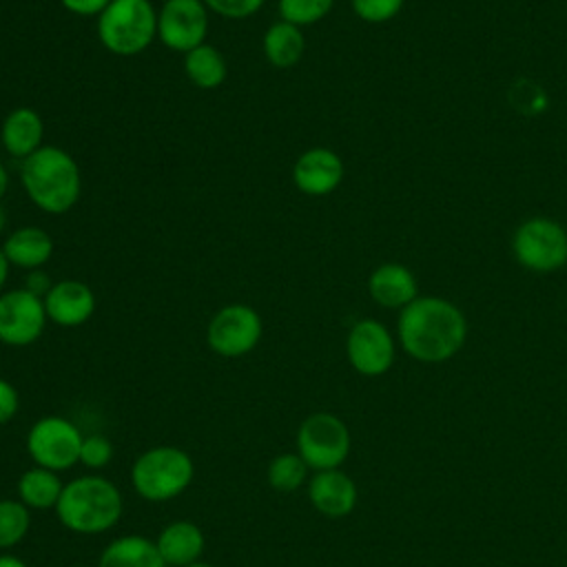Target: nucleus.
<instances>
[{
    "mask_svg": "<svg viewBox=\"0 0 567 567\" xmlns=\"http://www.w3.org/2000/svg\"><path fill=\"white\" fill-rule=\"evenodd\" d=\"M20 182L27 197L49 215L69 213L82 193V175L75 157L53 144H44L22 159Z\"/></svg>",
    "mask_w": 567,
    "mask_h": 567,
    "instance_id": "obj_3",
    "label": "nucleus"
},
{
    "mask_svg": "<svg viewBox=\"0 0 567 567\" xmlns=\"http://www.w3.org/2000/svg\"><path fill=\"white\" fill-rule=\"evenodd\" d=\"M7 188H9V173H7L4 164L0 162V199L7 195Z\"/></svg>",
    "mask_w": 567,
    "mask_h": 567,
    "instance_id": "obj_35",
    "label": "nucleus"
},
{
    "mask_svg": "<svg viewBox=\"0 0 567 567\" xmlns=\"http://www.w3.org/2000/svg\"><path fill=\"white\" fill-rule=\"evenodd\" d=\"M2 146L9 155L27 159L44 146V122L31 106H18L7 113L0 128Z\"/></svg>",
    "mask_w": 567,
    "mask_h": 567,
    "instance_id": "obj_18",
    "label": "nucleus"
},
{
    "mask_svg": "<svg viewBox=\"0 0 567 567\" xmlns=\"http://www.w3.org/2000/svg\"><path fill=\"white\" fill-rule=\"evenodd\" d=\"M24 288L38 297L44 299V295L53 288V281L49 279L47 272H42L40 268L38 270H29L27 277H24Z\"/></svg>",
    "mask_w": 567,
    "mask_h": 567,
    "instance_id": "obj_32",
    "label": "nucleus"
},
{
    "mask_svg": "<svg viewBox=\"0 0 567 567\" xmlns=\"http://www.w3.org/2000/svg\"><path fill=\"white\" fill-rule=\"evenodd\" d=\"M44 299L27 288L0 292V341L11 348L35 343L47 328Z\"/></svg>",
    "mask_w": 567,
    "mask_h": 567,
    "instance_id": "obj_10",
    "label": "nucleus"
},
{
    "mask_svg": "<svg viewBox=\"0 0 567 567\" xmlns=\"http://www.w3.org/2000/svg\"><path fill=\"white\" fill-rule=\"evenodd\" d=\"M18 410H20V394H18V388H16L11 381H7V379L0 377V425L13 421L16 414H18Z\"/></svg>",
    "mask_w": 567,
    "mask_h": 567,
    "instance_id": "obj_30",
    "label": "nucleus"
},
{
    "mask_svg": "<svg viewBox=\"0 0 567 567\" xmlns=\"http://www.w3.org/2000/svg\"><path fill=\"white\" fill-rule=\"evenodd\" d=\"M115 447L104 434H89L80 447V463L89 470H102L113 461Z\"/></svg>",
    "mask_w": 567,
    "mask_h": 567,
    "instance_id": "obj_27",
    "label": "nucleus"
},
{
    "mask_svg": "<svg viewBox=\"0 0 567 567\" xmlns=\"http://www.w3.org/2000/svg\"><path fill=\"white\" fill-rule=\"evenodd\" d=\"M343 159L326 146H312L303 151L292 166L295 186L312 197L330 195L343 179Z\"/></svg>",
    "mask_w": 567,
    "mask_h": 567,
    "instance_id": "obj_13",
    "label": "nucleus"
},
{
    "mask_svg": "<svg viewBox=\"0 0 567 567\" xmlns=\"http://www.w3.org/2000/svg\"><path fill=\"white\" fill-rule=\"evenodd\" d=\"M195 478L190 454L177 445H153L131 465V483L140 498L166 503L184 494Z\"/></svg>",
    "mask_w": 567,
    "mask_h": 567,
    "instance_id": "obj_4",
    "label": "nucleus"
},
{
    "mask_svg": "<svg viewBox=\"0 0 567 567\" xmlns=\"http://www.w3.org/2000/svg\"><path fill=\"white\" fill-rule=\"evenodd\" d=\"M350 447V430L346 421L332 412H312L297 427V454L312 472L341 467Z\"/></svg>",
    "mask_w": 567,
    "mask_h": 567,
    "instance_id": "obj_6",
    "label": "nucleus"
},
{
    "mask_svg": "<svg viewBox=\"0 0 567 567\" xmlns=\"http://www.w3.org/2000/svg\"><path fill=\"white\" fill-rule=\"evenodd\" d=\"M62 478L58 472L33 465L24 470L16 483L18 501H22L29 509H55L62 494Z\"/></svg>",
    "mask_w": 567,
    "mask_h": 567,
    "instance_id": "obj_22",
    "label": "nucleus"
},
{
    "mask_svg": "<svg viewBox=\"0 0 567 567\" xmlns=\"http://www.w3.org/2000/svg\"><path fill=\"white\" fill-rule=\"evenodd\" d=\"M208 35V9L204 0H164L157 11V38L171 51L188 53Z\"/></svg>",
    "mask_w": 567,
    "mask_h": 567,
    "instance_id": "obj_11",
    "label": "nucleus"
},
{
    "mask_svg": "<svg viewBox=\"0 0 567 567\" xmlns=\"http://www.w3.org/2000/svg\"><path fill=\"white\" fill-rule=\"evenodd\" d=\"M264 2L266 0H204L208 11L230 18V20H241V18L255 16L264 7Z\"/></svg>",
    "mask_w": 567,
    "mask_h": 567,
    "instance_id": "obj_29",
    "label": "nucleus"
},
{
    "mask_svg": "<svg viewBox=\"0 0 567 567\" xmlns=\"http://www.w3.org/2000/svg\"><path fill=\"white\" fill-rule=\"evenodd\" d=\"M53 512L64 529L82 536H95L120 523L124 514V498L111 478L84 474L64 483Z\"/></svg>",
    "mask_w": 567,
    "mask_h": 567,
    "instance_id": "obj_2",
    "label": "nucleus"
},
{
    "mask_svg": "<svg viewBox=\"0 0 567 567\" xmlns=\"http://www.w3.org/2000/svg\"><path fill=\"white\" fill-rule=\"evenodd\" d=\"M0 567H29V565L11 551H0Z\"/></svg>",
    "mask_w": 567,
    "mask_h": 567,
    "instance_id": "obj_33",
    "label": "nucleus"
},
{
    "mask_svg": "<svg viewBox=\"0 0 567 567\" xmlns=\"http://www.w3.org/2000/svg\"><path fill=\"white\" fill-rule=\"evenodd\" d=\"M396 337L414 361L443 363L465 346L467 319L450 299L425 295L399 310Z\"/></svg>",
    "mask_w": 567,
    "mask_h": 567,
    "instance_id": "obj_1",
    "label": "nucleus"
},
{
    "mask_svg": "<svg viewBox=\"0 0 567 567\" xmlns=\"http://www.w3.org/2000/svg\"><path fill=\"white\" fill-rule=\"evenodd\" d=\"M82 441H84V434L73 421L58 414H49L33 421L24 443L33 465H40L60 474L80 463Z\"/></svg>",
    "mask_w": 567,
    "mask_h": 567,
    "instance_id": "obj_7",
    "label": "nucleus"
},
{
    "mask_svg": "<svg viewBox=\"0 0 567 567\" xmlns=\"http://www.w3.org/2000/svg\"><path fill=\"white\" fill-rule=\"evenodd\" d=\"M261 332L264 321L252 306L228 303L210 317L206 328V343L215 354L224 359H237L257 348Z\"/></svg>",
    "mask_w": 567,
    "mask_h": 567,
    "instance_id": "obj_9",
    "label": "nucleus"
},
{
    "mask_svg": "<svg viewBox=\"0 0 567 567\" xmlns=\"http://www.w3.org/2000/svg\"><path fill=\"white\" fill-rule=\"evenodd\" d=\"M261 44L264 55L272 66L290 69L301 60L306 51V35L301 27L286 20H277L266 29Z\"/></svg>",
    "mask_w": 567,
    "mask_h": 567,
    "instance_id": "obj_21",
    "label": "nucleus"
},
{
    "mask_svg": "<svg viewBox=\"0 0 567 567\" xmlns=\"http://www.w3.org/2000/svg\"><path fill=\"white\" fill-rule=\"evenodd\" d=\"M155 545L166 567H186L202 558L206 538L197 523L173 520L159 529Z\"/></svg>",
    "mask_w": 567,
    "mask_h": 567,
    "instance_id": "obj_16",
    "label": "nucleus"
},
{
    "mask_svg": "<svg viewBox=\"0 0 567 567\" xmlns=\"http://www.w3.org/2000/svg\"><path fill=\"white\" fill-rule=\"evenodd\" d=\"M95 292L80 279L55 281L44 295V310L49 321L62 328H78L95 312Z\"/></svg>",
    "mask_w": 567,
    "mask_h": 567,
    "instance_id": "obj_15",
    "label": "nucleus"
},
{
    "mask_svg": "<svg viewBox=\"0 0 567 567\" xmlns=\"http://www.w3.org/2000/svg\"><path fill=\"white\" fill-rule=\"evenodd\" d=\"M334 0H277V9L281 20L292 22L297 27H308L326 18L332 9Z\"/></svg>",
    "mask_w": 567,
    "mask_h": 567,
    "instance_id": "obj_26",
    "label": "nucleus"
},
{
    "mask_svg": "<svg viewBox=\"0 0 567 567\" xmlns=\"http://www.w3.org/2000/svg\"><path fill=\"white\" fill-rule=\"evenodd\" d=\"M7 228V213H4V208L0 206V233Z\"/></svg>",
    "mask_w": 567,
    "mask_h": 567,
    "instance_id": "obj_36",
    "label": "nucleus"
},
{
    "mask_svg": "<svg viewBox=\"0 0 567 567\" xmlns=\"http://www.w3.org/2000/svg\"><path fill=\"white\" fill-rule=\"evenodd\" d=\"M368 292L379 306L401 310L419 297V286L408 266L381 264L368 277Z\"/></svg>",
    "mask_w": 567,
    "mask_h": 567,
    "instance_id": "obj_17",
    "label": "nucleus"
},
{
    "mask_svg": "<svg viewBox=\"0 0 567 567\" xmlns=\"http://www.w3.org/2000/svg\"><path fill=\"white\" fill-rule=\"evenodd\" d=\"M310 467L297 452H281L270 458L266 467V481L277 492H295L308 483Z\"/></svg>",
    "mask_w": 567,
    "mask_h": 567,
    "instance_id": "obj_24",
    "label": "nucleus"
},
{
    "mask_svg": "<svg viewBox=\"0 0 567 567\" xmlns=\"http://www.w3.org/2000/svg\"><path fill=\"white\" fill-rule=\"evenodd\" d=\"M2 252L7 261L22 270L42 268L53 255V239L44 228L20 226L7 235L2 241Z\"/></svg>",
    "mask_w": 567,
    "mask_h": 567,
    "instance_id": "obj_19",
    "label": "nucleus"
},
{
    "mask_svg": "<svg viewBox=\"0 0 567 567\" xmlns=\"http://www.w3.org/2000/svg\"><path fill=\"white\" fill-rule=\"evenodd\" d=\"M97 567H166V563L155 540L142 534H124L100 551Z\"/></svg>",
    "mask_w": 567,
    "mask_h": 567,
    "instance_id": "obj_20",
    "label": "nucleus"
},
{
    "mask_svg": "<svg viewBox=\"0 0 567 567\" xmlns=\"http://www.w3.org/2000/svg\"><path fill=\"white\" fill-rule=\"evenodd\" d=\"M516 261L532 272H551L567 264V230L549 217H529L512 235Z\"/></svg>",
    "mask_w": 567,
    "mask_h": 567,
    "instance_id": "obj_8",
    "label": "nucleus"
},
{
    "mask_svg": "<svg viewBox=\"0 0 567 567\" xmlns=\"http://www.w3.org/2000/svg\"><path fill=\"white\" fill-rule=\"evenodd\" d=\"M31 529V509L18 498H0V551L20 545Z\"/></svg>",
    "mask_w": 567,
    "mask_h": 567,
    "instance_id": "obj_25",
    "label": "nucleus"
},
{
    "mask_svg": "<svg viewBox=\"0 0 567 567\" xmlns=\"http://www.w3.org/2000/svg\"><path fill=\"white\" fill-rule=\"evenodd\" d=\"M308 501L326 518H346L359 501L357 483L341 470H321L308 478Z\"/></svg>",
    "mask_w": 567,
    "mask_h": 567,
    "instance_id": "obj_14",
    "label": "nucleus"
},
{
    "mask_svg": "<svg viewBox=\"0 0 567 567\" xmlns=\"http://www.w3.org/2000/svg\"><path fill=\"white\" fill-rule=\"evenodd\" d=\"M186 567H215V565H210V563H204V560H197V563H193V565H186Z\"/></svg>",
    "mask_w": 567,
    "mask_h": 567,
    "instance_id": "obj_37",
    "label": "nucleus"
},
{
    "mask_svg": "<svg viewBox=\"0 0 567 567\" xmlns=\"http://www.w3.org/2000/svg\"><path fill=\"white\" fill-rule=\"evenodd\" d=\"M62 7L73 13V16H82V18H91V16H100L111 0H60Z\"/></svg>",
    "mask_w": 567,
    "mask_h": 567,
    "instance_id": "obj_31",
    "label": "nucleus"
},
{
    "mask_svg": "<svg viewBox=\"0 0 567 567\" xmlns=\"http://www.w3.org/2000/svg\"><path fill=\"white\" fill-rule=\"evenodd\" d=\"M9 268H11V264L7 261L4 252H2V246H0V290H2V288H4V284H7V277H9Z\"/></svg>",
    "mask_w": 567,
    "mask_h": 567,
    "instance_id": "obj_34",
    "label": "nucleus"
},
{
    "mask_svg": "<svg viewBox=\"0 0 567 567\" xmlns=\"http://www.w3.org/2000/svg\"><path fill=\"white\" fill-rule=\"evenodd\" d=\"M403 2L405 0H350L352 11L361 20L372 22V24H381V22L392 20L401 11Z\"/></svg>",
    "mask_w": 567,
    "mask_h": 567,
    "instance_id": "obj_28",
    "label": "nucleus"
},
{
    "mask_svg": "<svg viewBox=\"0 0 567 567\" xmlns=\"http://www.w3.org/2000/svg\"><path fill=\"white\" fill-rule=\"evenodd\" d=\"M97 38L115 55H137L157 38V11L151 0H111L97 16Z\"/></svg>",
    "mask_w": 567,
    "mask_h": 567,
    "instance_id": "obj_5",
    "label": "nucleus"
},
{
    "mask_svg": "<svg viewBox=\"0 0 567 567\" xmlns=\"http://www.w3.org/2000/svg\"><path fill=\"white\" fill-rule=\"evenodd\" d=\"M346 357L361 377H381L394 363L396 343L381 321L359 319L346 337Z\"/></svg>",
    "mask_w": 567,
    "mask_h": 567,
    "instance_id": "obj_12",
    "label": "nucleus"
},
{
    "mask_svg": "<svg viewBox=\"0 0 567 567\" xmlns=\"http://www.w3.org/2000/svg\"><path fill=\"white\" fill-rule=\"evenodd\" d=\"M184 71L188 80L199 89H217L228 73L226 60L219 49L213 44H199L193 51L184 53Z\"/></svg>",
    "mask_w": 567,
    "mask_h": 567,
    "instance_id": "obj_23",
    "label": "nucleus"
}]
</instances>
